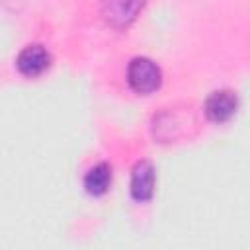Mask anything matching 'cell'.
Wrapping results in <instances>:
<instances>
[{
	"instance_id": "obj_1",
	"label": "cell",
	"mask_w": 250,
	"mask_h": 250,
	"mask_svg": "<svg viewBox=\"0 0 250 250\" xmlns=\"http://www.w3.org/2000/svg\"><path fill=\"white\" fill-rule=\"evenodd\" d=\"M127 84L137 94H150L154 92L162 82V70L160 66L145 55H137L127 64Z\"/></svg>"
},
{
	"instance_id": "obj_2",
	"label": "cell",
	"mask_w": 250,
	"mask_h": 250,
	"mask_svg": "<svg viewBox=\"0 0 250 250\" xmlns=\"http://www.w3.org/2000/svg\"><path fill=\"white\" fill-rule=\"evenodd\" d=\"M51 64V53L45 49L41 43H29L25 45L18 57H16V66L23 76H39L45 72Z\"/></svg>"
},
{
	"instance_id": "obj_3",
	"label": "cell",
	"mask_w": 250,
	"mask_h": 250,
	"mask_svg": "<svg viewBox=\"0 0 250 250\" xmlns=\"http://www.w3.org/2000/svg\"><path fill=\"white\" fill-rule=\"evenodd\" d=\"M238 107V98H236V92L229 90V88H221V90H215L207 96L205 100V113L211 121L215 123H223L227 119H230L234 115Z\"/></svg>"
},
{
	"instance_id": "obj_4",
	"label": "cell",
	"mask_w": 250,
	"mask_h": 250,
	"mask_svg": "<svg viewBox=\"0 0 250 250\" xmlns=\"http://www.w3.org/2000/svg\"><path fill=\"white\" fill-rule=\"evenodd\" d=\"M154 191V168L148 160H139L131 172V195L137 201L150 199Z\"/></svg>"
},
{
	"instance_id": "obj_5",
	"label": "cell",
	"mask_w": 250,
	"mask_h": 250,
	"mask_svg": "<svg viewBox=\"0 0 250 250\" xmlns=\"http://www.w3.org/2000/svg\"><path fill=\"white\" fill-rule=\"evenodd\" d=\"M111 184V166L107 162H96L94 166L88 168L84 174V188L92 195H102L107 191Z\"/></svg>"
}]
</instances>
